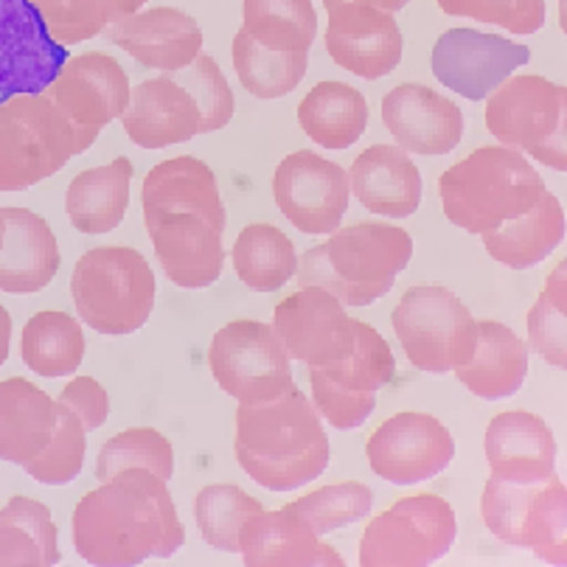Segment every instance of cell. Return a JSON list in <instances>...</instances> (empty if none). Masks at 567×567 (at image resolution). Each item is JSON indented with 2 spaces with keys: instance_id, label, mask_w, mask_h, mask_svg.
<instances>
[{
  "instance_id": "ee69618b",
  "label": "cell",
  "mask_w": 567,
  "mask_h": 567,
  "mask_svg": "<svg viewBox=\"0 0 567 567\" xmlns=\"http://www.w3.org/2000/svg\"><path fill=\"white\" fill-rule=\"evenodd\" d=\"M177 85L186 87L199 107V135L223 130L234 118V91L225 82V73L219 71L217 60L208 54H199L183 71L172 73Z\"/></svg>"
},
{
  "instance_id": "4fadbf2b",
  "label": "cell",
  "mask_w": 567,
  "mask_h": 567,
  "mask_svg": "<svg viewBox=\"0 0 567 567\" xmlns=\"http://www.w3.org/2000/svg\"><path fill=\"white\" fill-rule=\"evenodd\" d=\"M272 197L301 234L323 236L340 228L349 212V172L329 157L301 150L287 155L272 177Z\"/></svg>"
},
{
  "instance_id": "d590c367",
  "label": "cell",
  "mask_w": 567,
  "mask_h": 567,
  "mask_svg": "<svg viewBox=\"0 0 567 567\" xmlns=\"http://www.w3.org/2000/svg\"><path fill=\"white\" fill-rule=\"evenodd\" d=\"M234 270L245 287L256 292H276L298 272L296 245L276 225L254 223L241 230L234 250Z\"/></svg>"
},
{
  "instance_id": "bcb514c9",
  "label": "cell",
  "mask_w": 567,
  "mask_h": 567,
  "mask_svg": "<svg viewBox=\"0 0 567 567\" xmlns=\"http://www.w3.org/2000/svg\"><path fill=\"white\" fill-rule=\"evenodd\" d=\"M439 9L453 18L495 23L512 34H537L545 25V0H439Z\"/></svg>"
},
{
  "instance_id": "c3c4849f",
  "label": "cell",
  "mask_w": 567,
  "mask_h": 567,
  "mask_svg": "<svg viewBox=\"0 0 567 567\" xmlns=\"http://www.w3.org/2000/svg\"><path fill=\"white\" fill-rule=\"evenodd\" d=\"M9 343H12V315L0 307V365L9 360Z\"/></svg>"
},
{
  "instance_id": "7c38bea8",
  "label": "cell",
  "mask_w": 567,
  "mask_h": 567,
  "mask_svg": "<svg viewBox=\"0 0 567 567\" xmlns=\"http://www.w3.org/2000/svg\"><path fill=\"white\" fill-rule=\"evenodd\" d=\"M290 360L276 329L261 320H230L208 349L214 380L239 404L267 402L290 391L296 385Z\"/></svg>"
},
{
  "instance_id": "9c48e42d",
  "label": "cell",
  "mask_w": 567,
  "mask_h": 567,
  "mask_svg": "<svg viewBox=\"0 0 567 567\" xmlns=\"http://www.w3.org/2000/svg\"><path fill=\"white\" fill-rule=\"evenodd\" d=\"M393 332L419 371L450 374L475 354L477 320L447 287L419 284L393 309Z\"/></svg>"
},
{
  "instance_id": "7bdbcfd3",
  "label": "cell",
  "mask_w": 567,
  "mask_h": 567,
  "mask_svg": "<svg viewBox=\"0 0 567 567\" xmlns=\"http://www.w3.org/2000/svg\"><path fill=\"white\" fill-rule=\"evenodd\" d=\"M371 506H374V492L360 481L323 486V489H315L312 495H303L292 503V508L312 523L320 537L365 519L371 514Z\"/></svg>"
},
{
  "instance_id": "74e56055",
  "label": "cell",
  "mask_w": 567,
  "mask_h": 567,
  "mask_svg": "<svg viewBox=\"0 0 567 567\" xmlns=\"http://www.w3.org/2000/svg\"><path fill=\"white\" fill-rule=\"evenodd\" d=\"M309 54L303 51H270L259 45L248 31L234 37V68L241 87L256 99H281L301 85L307 76Z\"/></svg>"
},
{
  "instance_id": "5bb4252c",
  "label": "cell",
  "mask_w": 567,
  "mask_h": 567,
  "mask_svg": "<svg viewBox=\"0 0 567 567\" xmlns=\"http://www.w3.org/2000/svg\"><path fill=\"white\" fill-rule=\"evenodd\" d=\"M532 51L508 37L475 29H450L435 40L433 65L441 85L470 102H481L506 82L517 68L528 65Z\"/></svg>"
},
{
  "instance_id": "30bf717a",
  "label": "cell",
  "mask_w": 567,
  "mask_h": 567,
  "mask_svg": "<svg viewBox=\"0 0 567 567\" xmlns=\"http://www.w3.org/2000/svg\"><path fill=\"white\" fill-rule=\"evenodd\" d=\"M455 537L458 519L444 497H402L365 525L360 567H430L453 550Z\"/></svg>"
},
{
  "instance_id": "b9f144b4",
  "label": "cell",
  "mask_w": 567,
  "mask_h": 567,
  "mask_svg": "<svg viewBox=\"0 0 567 567\" xmlns=\"http://www.w3.org/2000/svg\"><path fill=\"white\" fill-rule=\"evenodd\" d=\"M85 450H87V430L82 427L76 416L68 411L65 404L56 402V427L51 435L49 447L37 455L31 464L23 470L29 477L45 486H65V483L76 481L82 466H85Z\"/></svg>"
},
{
  "instance_id": "cb8c5ba5",
  "label": "cell",
  "mask_w": 567,
  "mask_h": 567,
  "mask_svg": "<svg viewBox=\"0 0 567 567\" xmlns=\"http://www.w3.org/2000/svg\"><path fill=\"white\" fill-rule=\"evenodd\" d=\"M121 124L127 138L141 150H164L199 135V107L172 73H161L130 93Z\"/></svg>"
},
{
  "instance_id": "ffe728a7",
  "label": "cell",
  "mask_w": 567,
  "mask_h": 567,
  "mask_svg": "<svg viewBox=\"0 0 567 567\" xmlns=\"http://www.w3.org/2000/svg\"><path fill=\"white\" fill-rule=\"evenodd\" d=\"M146 234L155 248L157 265L183 290H203L219 281L225 267L223 234L199 214H164L150 219Z\"/></svg>"
},
{
  "instance_id": "3957f363",
  "label": "cell",
  "mask_w": 567,
  "mask_h": 567,
  "mask_svg": "<svg viewBox=\"0 0 567 567\" xmlns=\"http://www.w3.org/2000/svg\"><path fill=\"white\" fill-rule=\"evenodd\" d=\"M413 256V236L396 225L354 223L332 230L298 259V284L332 292L343 307H369L393 290Z\"/></svg>"
},
{
  "instance_id": "ba28073f",
  "label": "cell",
  "mask_w": 567,
  "mask_h": 567,
  "mask_svg": "<svg viewBox=\"0 0 567 567\" xmlns=\"http://www.w3.org/2000/svg\"><path fill=\"white\" fill-rule=\"evenodd\" d=\"M486 104V127L501 146L567 172V87L525 73L508 76Z\"/></svg>"
},
{
  "instance_id": "e575fe53",
  "label": "cell",
  "mask_w": 567,
  "mask_h": 567,
  "mask_svg": "<svg viewBox=\"0 0 567 567\" xmlns=\"http://www.w3.org/2000/svg\"><path fill=\"white\" fill-rule=\"evenodd\" d=\"M20 360L34 374L60 380L71 377L85 360V332L68 312H37L20 334Z\"/></svg>"
},
{
  "instance_id": "f907efd6",
  "label": "cell",
  "mask_w": 567,
  "mask_h": 567,
  "mask_svg": "<svg viewBox=\"0 0 567 567\" xmlns=\"http://www.w3.org/2000/svg\"><path fill=\"white\" fill-rule=\"evenodd\" d=\"M3 236H7V219H3V212H0V248H3Z\"/></svg>"
},
{
  "instance_id": "2e32d148",
  "label": "cell",
  "mask_w": 567,
  "mask_h": 567,
  "mask_svg": "<svg viewBox=\"0 0 567 567\" xmlns=\"http://www.w3.org/2000/svg\"><path fill=\"white\" fill-rule=\"evenodd\" d=\"M272 329L292 360L307 369H327L354 351V318L320 287H301L272 312Z\"/></svg>"
},
{
  "instance_id": "836d02e7",
  "label": "cell",
  "mask_w": 567,
  "mask_h": 567,
  "mask_svg": "<svg viewBox=\"0 0 567 567\" xmlns=\"http://www.w3.org/2000/svg\"><path fill=\"white\" fill-rule=\"evenodd\" d=\"M62 559L51 508L34 497H12L0 508V567H51Z\"/></svg>"
},
{
  "instance_id": "83f0119b",
  "label": "cell",
  "mask_w": 567,
  "mask_h": 567,
  "mask_svg": "<svg viewBox=\"0 0 567 567\" xmlns=\"http://www.w3.org/2000/svg\"><path fill=\"white\" fill-rule=\"evenodd\" d=\"M349 186L360 206L380 217L404 219L422 206V175L402 146L374 144L357 155Z\"/></svg>"
},
{
  "instance_id": "277c9868",
  "label": "cell",
  "mask_w": 567,
  "mask_h": 567,
  "mask_svg": "<svg viewBox=\"0 0 567 567\" xmlns=\"http://www.w3.org/2000/svg\"><path fill=\"white\" fill-rule=\"evenodd\" d=\"M545 192V181L528 157L508 146H481L439 181L450 223L477 236L525 214Z\"/></svg>"
},
{
  "instance_id": "f35d334b",
  "label": "cell",
  "mask_w": 567,
  "mask_h": 567,
  "mask_svg": "<svg viewBox=\"0 0 567 567\" xmlns=\"http://www.w3.org/2000/svg\"><path fill=\"white\" fill-rule=\"evenodd\" d=\"M261 503L241 492L234 483H212L197 492L194 519L212 548L225 554H239V532L254 514L261 512Z\"/></svg>"
},
{
  "instance_id": "60d3db41",
  "label": "cell",
  "mask_w": 567,
  "mask_h": 567,
  "mask_svg": "<svg viewBox=\"0 0 567 567\" xmlns=\"http://www.w3.org/2000/svg\"><path fill=\"white\" fill-rule=\"evenodd\" d=\"M567 261L561 259L548 276L543 296L528 312V349L537 351L554 369H567Z\"/></svg>"
},
{
  "instance_id": "5b68a950",
  "label": "cell",
  "mask_w": 567,
  "mask_h": 567,
  "mask_svg": "<svg viewBox=\"0 0 567 567\" xmlns=\"http://www.w3.org/2000/svg\"><path fill=\"white\" fill-rule=\"evenodd\" d=\"M93 144L45 93L9 99L0 104V192H25L49 181Z\"/></svg>"
},
{
  "instance_id": "603a6c76",
  "label": "cell",
  "mask_w": 567,
  "mask_h": 567,
  "mask_svg": "<svg viewBox=\"0 0 567 567\" xmlns=\"http://www.w3.org/2000/svg\"><path fill=\"white\" fill-rule=\"evenodd\" d=\"M239 554L245 567H343V556L320 539L312 523L290 506L265 512L241 525Z\"/></svg>"
},
{
  "instance_id": "d6a6232c",
  "label": "cell",
  "mask_w": 567,
  "mask_h": 567,
  "mask_svg": "<svg viewBox=\"0 0 567 567\" xmlns=\"http://www.w3.org/2000/svg\"><path fill=\"white\" fill-rule=\"evenodd\" d=\"M298 124L323 150H349L369 127V102L343 82H320L298 104Z\"/></svg>"
},
{
  "instance_id": "52a82bcc",
  "label": "cell",
  "mask_w": 567,
  "mask_h": 567,
  "mask_svg": "<svg viewBox=\"0 0 567 567\" xmlns=\"http://www.w3.org/2000/svg\"><path fill=\"white\" fill-rule=\"evenodd\" d=\"M481 514L501 543L528 548L548 565H567V489L556 472L532 483L489 477Z\"/></svg>"
},
{
  "instance_id": "ac0fdd59",
  "label": "cell",
  "mask_w": 567,
  "mask_h": 567,
  "mask_svg": "<svg viewBox=\"0 0 567 567\" xmlns=\"http://www.w3.org/2000/svg\"><path fill=\"white\" fill-rule=\"evenodd\" d=\"M43 93L71 118L79 133L96 141L107 124L124 115L133 87L127 71L113 56L91 51L68 56L60 76Z\"/></svg>"
},
{
  "instance_id": "7402d4cb",
  "label": "cell",
  "mask_w": 567,
  "mask_h": 567,
  "mask_svg": "<svg viewBox=\"0 0 567 567\" xmlns=\"http://www.w3.org/2000/svg\"><path fill=\"white\" fill-rule=\"evenodd\" d=\"M382 121L396 146L413 155H450L464 138L458 104L416 82H404L382 99Z\"/></svg>"
},
{
  "instance_id": "d4e9b609",
  "label": "cell",
  "mask_w": 567,
  "mask_h": 567,
  "mask_svg": "<svg viewBox=\"0 0 567 567\" xmlns=\"http://www.w3.org/2000/svg\"><path fill=\"white\" fill-rule=\"evenodd\" d=\"M141 203H144V223L164 214H199L219 230L228 228V212L219 197L217 177L199 157L181 155L157 164L146 175Z\"/></svg>"
},
{
  "instance_id": "ab89813d",
  "label": "cell",
  "mask_w": 567,
  "mask_h": 567,
  "mask_svg": "<svg viewBox=\"0 0 567 567\" xmlns=\"http://www.w3.org/2000/svg\"><path fill=\"white\" fill-rule=\"evenodd\" d=\"M124 470H146L161 481H169L175 475V450L169 439L152 427H133L104 441L96 458L99 481H110Z\"/></svg>"
},
{
  "instance_id": "7a4b0ae2",
  "label": "cell",
  "mask_w": 567,
  "mask_h": 567,
  "mask_svg": "<svg viewBox=\"0 0 567 567\" xmlns=\"http://www.w3.org/2000/svg\"><path fill=\"white\" fill-rule=\"evenodd\" d=\"M234 455L261 489H301L329 466V439L315 404L292 385L267 402L239 404Z\"/></svg>"
},
{
  "instance_id": "44dd1931",
  "label": "cell",
  "mask_w": 567,
  "mask_h": 567,
  "mask_svg": "<svg viewBox=\"0 0 567 567\" xmlns=\"http://www.w3.org/2000/svg\"><path fill=\"white\" fill-rule=\"evenodd\" d=\"M102 34L144 68L164 73L183 71L203 54L199 23L192 14L172 7H155L118 18Z\"/></svg>"
},
{
  "instance_id": "f1b7e54d",
  "label": "cell",
  "mask_w": 567,
  "mask_h": 567,
  "mask_svg": "<svg viewBox=\"0 0 567 567\" xmlns=\"http://www.w3.org/2000/svg\"><path fill=\"white\" fill-rule=\"evenodd\" d=\"M56 402L23 377L0 382V461L25 466L49 447Z\"/></svg>"
},
{
  "instance_id": "4dcf8cb0",
  "label": "cell",
  "mask_w": 567,
  "mask_h": 567,
  "mask_svg": "<svg viewBox=\"0 0 567 567\" xmlns=\"http://www.w3.org/2000/svg\"><path fill=\"white\" fill-rule=\"evenodd\" d=\"M483 248L501 265L512 270H528L548 259L565 239V212L556 194L545 192L532 208L508 219L501 228L486 230Z\"/></svg>"
},
{
  "instance_id": "d6986e66",
  "label": "cell",
  "mask_w": 567,
  "mask_h": 567,
  "mask_svg": "<svg viewBox=\"0 0 567 567\" xmlns=\"http://www.w3.org/2000/svg\"><path fill=\"white\" fill-rule=\"evenodd\" d=\"M329 12L327 51L343 71L362 79H382L402 62V31L391 12L357 0H323Z\"/></svg>"
},
{
  "instance_id": "484cf974",
  "label": "cell",
  "mask_w": 567,
  "mask_h": 567,
  "mask_svg": "<svg viewBox=\"0 0 567 567\" xmlns=\"http://www.w3.org/2000/svg\"><path fill=\"white\" fill-rule=\"evenodd\" d=\"M486 461L492 477L532 483L556 472V439L548 422L537 413H497L486 430Z\"/></svg>"
},
{
  "instance_id": "9a60e30c",
  "label": "cell",
  "mask_w": 567,
  "mask_h": 567,
  "mask_svg": "<svg viewBox=\"0 0 567 567\" xmlns=\"http://www.w3.org/2000/svg\"><path fill=\"white\" fill-rule=\"evenodd\" d=\"M65 62L68 49L49 34L31 0H0V104L43 93Z\"/></svg>"
},
{
  "instance_id": "f6af8a7d",
  "label": "cell",
  "mask_w": 567,
  "mask_h": 567,
  "mask_svg": "<svg viewBox=\"0 0 567 567\" xmlns=\"http://www.w3.org/2000/svg\"><path fill=\"white\" fill-rule=\"evenodd\" d=\"M60 45L85 43L113 23V0H31Z\"/></svg>"
},
{
  "instance_id": "8fae6325",
  "label": "cell",
  "mask_w": 567,
  "mask_h": 567,
  "mask_svg": "<svg viewBox=\"0 0 567 567\" xmlns=\"http://www.w3.org/2000/svg\"><path fill=\"white\" fill-rule=\"evenodd\" d=\"M396 374L388 340L374 327L354 320V351L346 360L309 369L312 404L338 430H357L374 413L377 393Z\"/></svg>"
},
{
  "instance_id": "8d00e7d4",
  "label": "cell",
  "mask_w": 567,
  "mask_h": 567,
  "mask_svg": "<svg viewBox=\"0 0 567 567\" xmlns=\"http://www.w3.org/2000/svg\"><path fill=\"white\" fill-rule=\"evenodd\" d=\"M241 31L270 51H303L315 45L318 14L312 0H245Z\"/></svg>"
},
{
  "instance_id": "8992f818",
  "label": "cell",
  "mask_w": 567,
  "mask_h": 567,
  "mask_svg": "<svg viewBox=\"0 0 567 567\" xmlns=\"http://www.w3.org/2000/svg\"><path fill=\"white\" fill-rule=\"evenodd\" d=\"M71 296L82 323L107 338L133 334L150 320L157 281L135 248L104 245L87 250L71 276Z\"/></svg>"
},
{
  "instance_id": "681fc988",
  "label": "cell",
  "mask_w": 567,
  "mask_h": 567,
  "mask_svg": "<svg viewBox=\"0 0 567 567\" xmlns=\"http://www.w3.org/2000/svg\"><path fill=\"white\" fill-rule=\"evenodd\" d=\"M357 3H365V7H374V9H382V12H399V9H404L411 0H357Z\"/></svg>"
},
{
  "instance_id": "e0dca14e",
  "label": "cell",
  "mask_w": 567,
  "mask_h": 567,
  "mask_svg": "<svg viewBox=\"0 0 567 567\" xmlns=\"http://www.w3.org/2000/svg\"><path fill=\"white\" fill-rule=\"evenodd\" d=\"M369 466L396 486L430 481L455 458V439L427 413H396L365 444Z\"/></svg>"
},
{
  "instance_id": "1f68e13d",
  "label": "cell",
  "mask_w": 567,
  "mask_h": 567,
  "mask_svg": "<svg viewBox=\"0 0 567 567\" xmlns=\"http://www.w3.org/2000/svg\"><path fill=\"white\" fill-rule=\"evenodd\" d=\"M133 161L115 157L113 164L79 172L65 194V212L79 234H110L121 225L130 206Z\"/></svg>"
},
{
  "instance_id": "4316f807",
  "label": "cell",
  "mask_w": 567,
  "mask_h": 567,
  "mask_svg": "<svg viewBox=\"0 0 567 567\" xmlns=\"http://www.w3.org/2000/svg\"><path fill=\"white\" fill-rule=\"evenodd\" d=\"M7 236L0 248V292L34 296L54 281L60 270V245L40 214L29 208H0Z\"/></svg>"
},
{
  "instance_id": "6da1fadb",
  "label": "cell",
  "mask_w": 567,
  "mask_h": 567,
  "mask_svg": "<svg viewBox=\"0 0 567 567\" xmlns=\"http://www.w3.org/2000/svg\"><path fill=\"white\" fill-rule=\"evenodd\" d=\"M73 548L93 567H135L169 559L186 545L166 481L146 470H124L73 508Z\"/></svg>"
},
{
  "instance_id": "7dc6e473",
  "label": "cell",
  "mask_w": 567,
  "mask_h": 567,
  "mask_svg": "<svg viewBox=\"0 0 567 567\" xmlns=\"http://www.w3.org/2000/svg\"><path fill=\"white\" fill-rule=\"evenodd\" d=\"M56 402L65 404L68 411L82 422V427H85L87 433L104 427V422H107L110 416L107 391H104L102 382L93 380V377H76V380L68 382Z\"/></svg>"
},
{
  "instance_id": "f546056e",
  "label": "cell",
  "mask_w": 567,
  "mask_h": 567,
  "mask_svg": "<svg viewBox=\"0 0 567 567\" xmlns=\"http://www.w3.org/2000/svg\"><path fill=\"white\" fill-rule=\"evenodd\" d=\"M455 374L466 391L486 402L514 396L528 374V346L501 320H477L475 354Z\"/></svg>"
}]
</instances>
